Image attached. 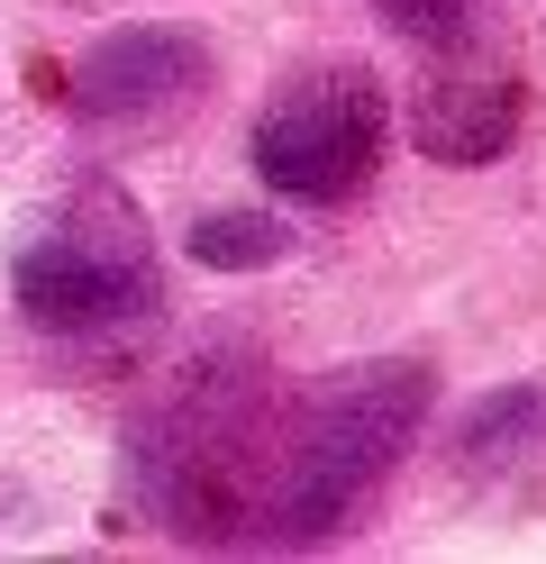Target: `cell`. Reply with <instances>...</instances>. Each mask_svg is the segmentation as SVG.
Wrapping results in <instances>:
<instances>
[{"instance_id":"cell-4","label":"cell","mask_w":546,"mask_h":564,"mask_svg":"<svg viewBox=\"0 0 546 564\" xmlns=\"http://www.w3.org/2000/svg\"><path fill=\"white\" fill-rule=\"evenodd\" d=\"M392 100L364 64H301L265 91L246 128V164L282 209H346L383 173Z\"/></svg>"},{"instance_id":"cell-5","label":"cell","mask_w":546,"mask_h":564,"mask_svg":"<svg viewBox=\"0 0 546 564\" xmlns=\"http://www.w3.org/2000/svg\"><path fill=\"white\" fill-rule=\"evenodd\" d=\"M210 37L201 28H173V19H128V28H109V37H92L83 55L64 64V119L73 128H92V137H156L173 119H192L201 110V91H210Z\"/></svg>"},{"instance_id":"cell-9","label":"cell","mask_w":546,"mask_h":564,"mask_svg":"<svg viewBox=\"0 0 546 564\" xmlns=\"http://www.w3.org/2000/svg\"><path fill=\"white\" fill-rule=\"evenodd\" d=\"M383 28H400V37H419V46H447V37H473V10L483 0H374Z\"/></svg>"},{"instance_id":"cell-6","label":"cell","mask_w":546,"mask_h":564,"mask_svg":"<svg viewBox=\"0 0 546 564\" xmlns=\"http://www.w3.org/2000/svg\"><path fill=\"white\" fill-rule=\"evenodd\" d=\"M528 119V83H520V64L510 55H483V46H464L447 37L428 64V83L410 100V137H419V155L428 164H456V173H483L510 155V137H520Z\"/></svg>"},{"instance_id":"cell-2","label":"cell","mask_w":546,"mask_h":564,"mask_svg":"<svg viewBox=\"0 0 546 564\" xmlns=\"http://www.w3.org/2000/svg\"><path fill=\"white\" fill-rule=\"evenodd\" d=\"M10 301L36 337H64V346H109L146 328L164 310V256L146 209L109 173H83L55 209L28 219L10 256Z\"/></svg>"},{"instance_id":"cell-7","label":"cell","mask_w":546,"mask_h":564,"mask_svg":"<svg viewBox=\"0 0 546 564\" xmlns=\"http://www.w3.org/2000/svg\"><path fill=\"white\" fill-rule=\"evenodd\" d=\"M546 455V382H510V392H483L456 429V465L464 474H510Z\"/></svg>"},{"instance_id":"cell-3","label":"cell","mask_w":546,"mask_h":564,"mask_svg":"<svg viewBox=\"0 0 546 564\" xmlns=\"http://www.w3.org/2000/svg\"><path fill=\"white\" fill-rule=\"evenodd\" d=\"M274 446V401L237 365H192V382L137 429V482L146 510L182 538H246L255 482Z\"/></svg>"},{"instance_id":"cell-8","label":"cell","mask_w":546,"mask_h":564,"mask_svg":"<svg viewBox=\"0 0 546 564\" xmlns=\"http://www.w3.org/2000/svg\"><path fill=\"white\" fill-rule=\"evenodd\" d=\"M291 246V228L282 219H265V209H210V219H192V256L201 264H274Z\"/></svg>"},{"instance_id":"cell-1","label":"cell","mask_w":546,"mask_h":564,"mask_svg":"<svg viewBox=\"0 0 546 564\" xmlns=\"http://www.w3.org/2000/svg\"><path fill=\"white\" fill-rule=\"evenodd\" d=\"M437 401V373L419 356H364L310 382L291 410H274L265 482H255L246 538L265 546H319L392 482V465L419 446Z\"/></svg>"}]
</instances>
